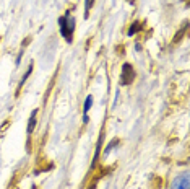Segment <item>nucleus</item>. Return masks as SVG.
Here are the masks:
<instances>
[{
  "mask_svg": "<svg viewBox=\"0 0 190 189\" xmlns=\"http://www.w3.org/2000/svg\"><path fill=\"white\" fill-rule=\"evenodd\" d=\"M60 33H62V36L65 37L68 42H72V34H73V31H75V18L73 16H70V15H65V16H62L60 20Z\"/></svg>",
  "mask_w": 190,
  "mask_h": 189,
  "instance_id": "nucleus-1",
  "label": "nucleus"
},
{
  "mask_svg": "<svg viewBox=\"0 0 190 189\" xmlns=\"http://www.w3.org/2000/svg\"><path fill=\"white\" fill-rule=\"evenodd\" d=\"M133 78H135V70H133V67H132L130 64H125L123 65V70H122V85H129V83H132L133 82Z\"/></svg>",
  "mask_w": 190,
  "mask_h": 189,
  "instance_id": "nucleus-2",
  "label": "nucleus"
},
{
  "mask_svg": "<svg viewBox=\"0 0 190 189\" xmlns=\"http://www.w3.org/2000/svg\"><path fill=\"white\" fill-rule=\"evenodd\" d=\"M171 189H190V184H188V173H182L180 176H177L174 179L172 186Z\"/></svg>",
  "mask_w": 190,
  "mask_h": 189,
  "instance_id": "nucleus-3",
  "label": "nucleus"
},
{
  "mask_svg": "<svg viewBox=\"0 0 190 189\" xmlns=\"http://www.w3.org/2000/svg\"><path fill=\"white\" fill-rule=\"evenodd\" d=\"M36 119H37V109L31 112V117H29V124H28V134H33L36 127Z\"/></svg>",
  "mask_w": 190,
  "mask_h": 189,
  "instance_id": "nucleus-4",
  "label": "nucleus"
},
{
  "mask_svg": "<svg viewBox=\"0 0 190 189\" xmlns=\"http://www.w3.org/2000/svg\"><path fill=\"white\" fill-rule=\"evenodd\" d=\"M140 26H141L140 21H133V23H132V26H130V30H129V36H133L135 33L140 30Z\"/></svg>",
  "mask_w": 190,
  "mask_h": 189,
  "instance_id": "nucleus-5",
  "label": "nucleus"
},
{
  "mask_svg": "<svg viewBox=\"0 0 190 189\" xmlns=\"http://www.w3.org/2000/svg\"><path fill=\"white\" fill-rule=\"evenodd\" d=\"M91 105H93V96H88L86 101H85V112H88V109L91 108Z\"/></svg>",
  "mask_w": 190,
  "mask_h": 189,
  "instance_id": "nucleus-6",
  "label": "nucleus"
},
{
  "mask_svg": "<svg viewBox=\"0 0 190 189\" xmlns=\"http://www.w3.org/2000/svg\"><path fill=\"white\" fill-rule=\"evenodd\" d=\"M93 3H94V0H86V10H85V15H86V18H88V13H89V10H91Z\"/></svg>",
  "mask_w": 190,
  "mask_h": 189,
  "instance_id": "nucleus-7",
  "label": "nucleus"
}]
</instances>
